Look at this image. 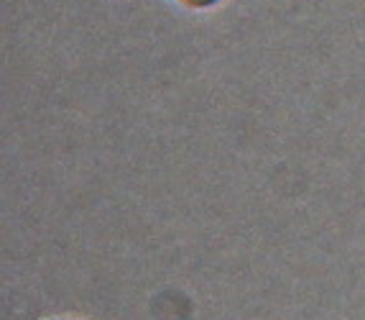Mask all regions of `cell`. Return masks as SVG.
<instances>
[{
	"instance_id": "obj_2",
	"label": "cell",
	"mask_w": 365,
	"mask_h": 320,
	"mask_svg": "<svg viewBox=\"0 0 365 320\" xmlns=\"http://www.w3.org/2000/svg\"><path fill=\"white\" fill-rule=\"evenodd\" d=\"M43 320H87V318H79V315H56V318H43Z\"/></svg>"
},
{
	"instance_id": "obj_1",
	"label": "cell",
	"mask_w": 365,
	"mask_h": 320,
	"mask_svg": "<svg viewBox=\"0 0 365 320\" xmlns=\"http://www.w3.org/2000/svg\"><path fill=\"white\" fill-rule=\"evenodd\" d=\"M182 11L195 13V16H207V13H215L225 6L227 0H174Z\"/></svg>"
}]
</instances>
